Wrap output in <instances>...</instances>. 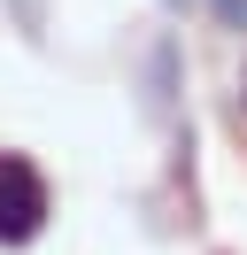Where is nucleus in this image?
Returning a JSON list of instances; mask_svg holds the SVG:
<instances>
[{
    "label": "nucleus",
    "mask_w": 247,
    "mask_h": 255,
    "mask_svg": "<svg viewBox=\"0 0 247 255\" xmlns=\"http://www.w3.org/2000/svg\"><path fill=\"white\" fill-rule=\"evenodd\" d=\"M216 8V23H224V31H247V0H209Z\"/></svg>",
    "instance_id": "f03ea898"
},
{
    "label": "nucleus",
    "mask_w": 247,
    "mask_h": 255,
    "mask_svg": "<svg viewBox=\"0 0 247 255\" xmlns=\"http://www.w3.org/2000/svg\"><path fill=\"white\" fill-rule=\"evenodd\" d=\"M39 224H46V186H39V170H31V162H0V240L23 248Z\"/></svg>",
    "instance_id": "f257e3e1"
},
{
    "label": "nucleus",
    "mask_w": 247,
    "mask_h": 255,
    "mask_svg": "<svg viewBox=\"0 0 247 255\" xmlns=\"http://www.w3.org/2000/svg\"><path fill=\"white\" fill-rule=\"evenodd\" d=\"M240 101H247V85H240Z\"/></svg>",
    "instance_id": "7ed1b4c3"
}]
</instances>
